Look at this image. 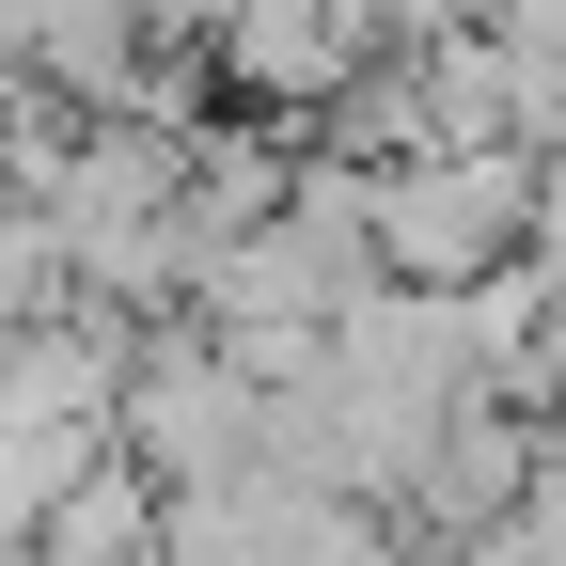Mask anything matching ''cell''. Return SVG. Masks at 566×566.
<instances>
[{"label":"cell","instance_id":"obj_3","mask_svg":"<svg viewBox=\"0 0 566 566\" xmlns=\"http://www.w3.org/2000/svg\"><path fill=\"white\" fill-rule=\"evenodd\" d=\"M32 566H174V488L142 472V457H111V472H80L48 504V535H32Z\"/></svg>","mask_w":566,"mask_h":566},{"label":"cell","instance_id":"obj_4","mask_svg":"<svg viewBox=\"0 0 566 566\" xmlns=\"http://www.w3.org/2000/svg\"><path fill=\"white\" fill-rule=\"evenodd\" d=\"M535 268H566V158H535Z\"/></svg>","mask_w":566,"mask_h":566},{"label":"cell","instance_id":"obj_1","mask_svg":"<svg viewBox=\"0 0 566 566\" xmlns=\"http://www.w3.org/2000/svg\"><path fill=\"white\" fill-rule=\"evenodd\" d=\"M535 252V158H394L378 174V283L472 300Z\"/></svg>","mask_w":566,"mask_h":566},{"label":"cell","instance_id":"obj_2","mask_svg":"<svg viewBox=\"0 0 566 566\" xmlns=\"http://www.w3.org/2000/svg\"><path fill=\"white\" fill-rule=\"evenodd\" d=\"M126 457L158 472L174 504H189V488L268 472V378L237 363L221 331H189V315H174L158 346H142V378H126Z\"/></svg>","mask_w":566,"mask_h":566},{"label":"cell","instance_id":"obj_5","mask_svg":"<svg viewBox=\"0 0 566 566\" xmlns=\"http://www.w3.org/2000/svg\"><path fill=\"white\" fill-rule=\"evenodd\" d=\"M0 566H32V551H0Z\"/></svg>","mask_w":566,"mask_h":566}]
</instances>
